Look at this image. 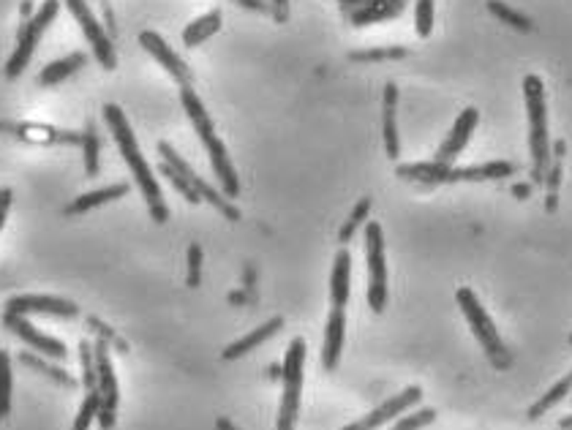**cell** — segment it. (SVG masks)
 <instances>
[{"label":"cell","mask_w":572,"mask_h":430,"mask_svg":"<svg viewBox=\"0 0 572 430\" xmlns=\"http://www.w3.org/2000/svg\"><path fill=\"white\" fill-rule=\"evenodd\" d=\"M99 412H101V393H99V390H88V395H85V401H82V409H79V415H77V420H74V428L77 430L90 428V423L99 417Z\"/></svg>","instance_id":"31"},{"label":"cell","mask_w":572,"mask_h":430,"mask_svg":"<svg viewBox=\"0 0 572 430\" xmlns=\"http://www.w3.org/2000/svg\"><path fill=\"white\" fill-rule=\"evenodd\" d=\"M395 109H398V87H395L392 82H387V85H384L381 137H384V150H387V159H392V161H398V159H400V137H398Z\"/></svg>","instance_id":"19"},{"label":"cell","mask_w":572,"mask_h":430,"mask_svg":"<svg viewBox=\"0 0 572 430\" xmlns=\"http://www.w3.org/2000/svg\"><path fill=\"white\" fill-rule=\"evenodd\" d=\"M57 11H60V0H44V3L38 5V11H36L33 16H27V22L19 27L16 46H14V52H11V57H8V63H5V77H8V79H16V77L27 68V63H30V57H33L38 41L44 38L47 27L55 22Z\"/></svg>","instance_id":"7"},{"label":"cell","mask_w":572,"mask_h":430,"mask_svg":"<svg viewBox=\"0 0 572 430\" xmlns=\"http://www.w3.org/2000/svg\"><path fill=\"white\" fill-rule=\"evenodd\" d=\"M104 123H107V128H109V134H112V139H115L120 156H123V161L129 164L131 178H134V183L140 186V191H142V197H145V202H148V208H151L153 220H156V223H167V220H170V210H167V205H164L161 186H159V180H156V175H153L148 159L142 156V150H140V145H137V137H134V131H131V123H129V118H126V112H123L118 104H107V107H104Z\"/></svg>","instance_id":"1"},{"label":"cell","mask_w":572,"mask_h":430,"mask_svg":"<svg viewBox=\"0 0 572 430\" xmlns=\"http://www.w3.org/2000/svg\"><path fill=\"white\" fill-rule=\"evenodd\" d=\"M129 194V183H115V186H104V189H96L90 194H82L77 197L63 213L66 215H77V213H88V210H96V208H104L109 202H118L120 197Z\"/></svg>","instance_id":"21"},{"label":"cell","mask_w":572,"mask_h":430,"mask_svg":"<svg viewBox=\"0 0 572 430\" xmlns=\"http://www.w3.org/2000/svg\"><path fill=\"white\" fill-rule=\"evenodd\" d=\"M8 313H22V316H55V319H77L79 308L71 300L63 297H49V294H19L5 302Z\"/></svg>","instance_id":"12"},{"label":"cell","mask_w":572,"mask_h":430,"mask_svg":"<svg viewBox=\"0 0 572 430\" xmlns=\"http://www.w3.org/2000/svg\"><path fill=\"white\" fill-rule=\"evenodd\" d=\"M161 175H164V178H167V180H170V183H172V186H175V189H178V191H181L183 197H186V200H189L191 205H199V202H202L199 191H196V189L191 186L189 180H186V178H183V175H181V172H178L175 167H170L167 161L161 164Z\"/></svg>","instance_id":"34"},{"label":"cell","mask_w":572,"mask_h":430,"mask_svg":"<svg viewBox=\"0 0 572 430\" xmlns=\"http://www.w3.org/2000/svg\"><path fill=\"white\" fill-rule=\"evenodd\" d=\"M273 14H276V19H286L289 16V0H273Z\"/></svg>","instance_id":"39"},{"label":"cell","mask_w":572,"mask_h":430,"mask_svg":"<svg viewBox=\"0 0 572 430\" xmlns=\"http://www.w3.org/2000/svg\"><path fill=\"white\" fill-rule=\"evenodd\" d=\"M347 341V308H333L325 327V343H322V368L336 371L344 354Z\"/></svg>","instance_id":"17"},{"label":"cell","mask_w":572,"mask_h":430,"mask_svg":"<svg viewBox=\"0 0 572 430\" xmlns=\"http://www.w3.org/2000/svg\"><path fill=\"white\" fill-rule=\"evenodd\" d=\"M366 264H369V305L374 313L387 308V256L381 223H366Z\"/></svg>","instance_id":"8"},{"label":"cell","mask_w":572,"mask_h":430,"mask_svg":"<svg viewBox=\"0 0 572 430\" xmlns=\"http://www.w3.org/2000/svg\"><path fill=\"white\" fill-rule=\"evenodd\" d=\"M526 118H529V153H532V183H543L551 167V134H548V101L546 85L537 74L524 79Z\"/></svg>","instance_id":"4"},{"label":"cell","mask_w":572,"mask_h":430,"mask_svg":"<svg viewBox=\"0 0 572 430\" xmlns=\"http://www.w3.org/2000/svg\"><path fill=\"white\" fill-rule=\"evenodd\" d=\"M414 30L420 38H428L433 33V0H417L414 5Z\"/></svg>","instance_id":"33"},{"label":"cell","mask_w":572,"mask_h":430,"mask_svg":"<svg viewBox=\"0 0 572 430\" xmlns=\"http://www.w3.org/2000/svg\"><path fill=\"white\" fill-rule=\"evenodd\" d=\"M559 428H572V417H565V420H559Z\"/></svg>","instance_id":"42"},{"label":"cell","mask_w":572,"mask_h":430,"mask_svg":"<svg viewBox=\"0 0 572 430\" xmlns=\"http://www.w3.org/2000/svg\"><path fill=\"white\" fill-rule=\"evenodd\" d=\"M565 142H556V156H551V167L546 172V189H548V197H546V210L554 213L556 205H559V183H562V161H565Z\"/></svg>","instance_id":"25"},{"label":"cell","mask_w":572,"mask_h":430,"mask_svg":"<svg viewBox=\"0 0 572 430\" xmlns=\"http://www.w3.org/2000/svg\"><path fill=\"white\" fill-rule=\"evenodd\" d=\"M221 22H224L221 8H213V11L202 14L199 19H193L189 27L183 30V44H186L189 49L199 46V44H204L210 36H215V33L221 30Z\"/></svg>","instance_id":"23"},{"label":"cell","mask_w":572,"mask_h":430,"mask_svg":"<svg viewBox=\"0 0 572 430\" xmlns=\"http://www.w3.org/2000/svg\"><path fill=\"white\" fill-rule=\"evenodd\" d=\"M455 302H458V308H461L466 324L472 327L477 343L483 346L488 363H491L494 368H499V371H507V368L513 365L510 349L504 346V341H502V335H499V330H496L491 313L483 308L480 297H477L469 286H461V289L455 292Z\"/></svg>","instance_id":"5"},{"label":"cell","mask_w":572,"mask_h":430,"mask_svg":"<svg viewBox=\"0 0 572 430\" xmlns=\"http://www.w3.org/2000/svg\"><path fill=\"white\" fill-rule=\"evenodd\" d=\"M140 44L145 46V52L178 82V85H191V68L186 66V60L159 36V33H153V30H145V33H140Z\"/></svg>","instance_id":"14"},{"label":"cell","mask_w":572,"mask_h":430,"mask_svg":"<svg viewBox=\"0 0 572 430\" xmlns=\"http://www.w3.org/2000/svg\"><path fill=\"white\" fill-rule=\"evenodd\" d=\"M22 16H33V8H30V0L22 3Z\"/></svg>","instance_id":"41"},{"label":"cell","mask_w":572,"mask_h":430,"mask_svg":"<svg viewBox=\"0 0 572 430\" xmlns=\"http://www.w3.org/2000/svg\"><path fill=\"white\" fill-rule=\"evenodd\" d=\"M532 194V189L529 186H515V197H521V200H526Z\"/></svg>","instance_id":"40"},{"label":"cell","mask_w":572,"mask_h":430,"mask_svg":"<svg viewBox=\"0 0 572 430\" xmlns=\"http://www.w3.org/2000/svg\"><path fill=\"white\" fill-rule=\"evenodd\" d=\"M79 365H82V387L96 390V354L88 341L79 343Z\"/></svg>","instance_id":"32"},{"label":"cell","mask_w":572,"mask_h":430,"mask_svg":"<svg viewBox=\"0 0 572 430\" xmlns=\"http://www.w3.org/2000/svg\"><path fill=\"white\" fill-rule=\"evenodd\" d=\"M352 60H395V57H406L403 46H387V49H366V52H352Z\"/></svg>","instance_id":"36"},{"label":"cell","mask_w":572,"mask_h":430,"mask_svg":"<svg viewBox=\"0 0 572 430\" xmlns=\"http://www.w3.org/2000/svg\"><path fill=\"white\" fill-rule=\"evenodd\" d=\"M19 363L22 365H27V368H33V371H38V374H44L47 379H52L55 384H60V387H77V379L68 374V371H63V368H55V365H49L47 360H41V357H36V354H30V352H22L19 354Z\"/></svg>","instance_id":"26"},{"label":"cell","mask_w":572,"mask_h":430,"mask_svg":"<svg viewBox=\"0 0 572 430\" xmlns=\"http://www.w3.org/2000/svg\"><path fill=\"white\" fill-rule=\"evenodd\" d=\"M477 123H480V112H477L474 107L463 109V112L458 115V120L452 123L450 134L444 137V142L439 145V150L433 153L431 161H436V164H452V161L466 150V145L472 142V134H474Z\"/></svg>","instance_id":"13"},{"label":"cell","mask_w":572,"mask_h":430,"mask_svg":"<svg viewBox=\"0 0 572 430\" xmlns=\"http://www.w3.org/2000/svg\"><path fill=\"white\" fill-rule=\"evenodd\" d=\"M93 354H96V390L101 393V409L115 412L120 401V390H118V376L112 368L109 346L104 343V338L93 343Z\"/></svg>","instance_id":"16"},{"label":"cell","mask_w":572,"mask_h":430,"mask_svg":"<svg viewBox=\"0 0 572 430\" xmlns=\"http://www.w3.org/2000/svg\"><path fill=\"white\" fill-rule=\"evenodd\" d=\"M570 395H572V371L565 376V379H559V382H556V384H554V387H551V390L529 409V420H543L554 406H559V404H562L565 398H570Z\"/></svg>","instance_id":"24"},{"label":"cell","mask_w":572,"mask_h":430,"mask_svg":"<svg viewBox=\"0 0 572 430\" xmlns=\"http://www.w3.org/2000/svg\"><path fill=\"white\" fill-rule=\"evenodd\" d=\"M66 8H68L71 16L77 19V25H79V30H82V36L88 38V44H90L96 60H99L107 71H115L118 57H115V49H112V41H109V36L104 33L101 22L96 19V14L90 11V5H88L85 0H66Z\"/></svg>","instance_id":"9"},{"label":"cell","mask_w":572,"mask_h":430,"mask_svg":"<svg viewBox=\"0 0 572 430\" xmlns=\"http://www.w3.org/2000/svg\"><path fill=\"white\" fill-rule=\"evenodd\" d=\"M281 327H284V319L281 316H276V319H270V322H265L262 327H256L254 333H248V335H243L240 341H234V343H229L226 349H224V360L226 363H232V360H240V357H245V354H251L254 349H259L265 341H270L276 333H281Z\"/></svg>","instance_id":"20"},{"label":"cell","mask_w":572,"mask_h":430,"mask_svg":"<svg viewBox=\"0 0 572 430\" xmlns=\"http://www.w3.org/2000/svg\"><path fill=\"white\" fill-rule=\"evenodd\" d=\"M181 104L189 115L191 126L202 142V148L207 150V159H210V167H213V175L221 186V191L229 197V200H237L240 197V180H237V172H234V164L226 153V145L221 142V137L215 134V126H213V118L207 115L204 104L199 101V96L193 93L191 85H181Z\"/></svg>","instance_id":"2"},{"label":"cell","mask_w":572,"mask_h":430,"mask_svg":"<svg viewBox=\"0 0 572 430\" xmlns=\"http://www.w3.org/2000/svg\"><path fill=\"white\" fill-rule=\"evenodd\" d=\"M202 283V248L196 242L189 245V286L196 289Z\"/></svg>","instance_id":"37"},{"label":"cell","mask_w":572,"mask_h":430,"mask_svg":"<svg viewBox=\"0 0 572 430\" xmlns=\"http://www.w3.org/2000/svg\"><path fill=\"white\" fill-rule=\"evenodd\" d=\"M82 161H85V175L96 178L99 175V159H101V139L96 134V126L90 123L88 131L82 134Z\"/></svg>","instance_id":"28"},{"label":"cell","mask_w":572,"mask_h":430,"mask_svg":"<svg viewBox=\"0 0 572 430\" xmlns=\"http://www.w3.org/2000/svg\"><path fill=\"white\" fill-rule=\"evenodd\" d=\"M485 5H488V11H491L499 22H504V25H510V27H515V30H521V33H532V30H535V22H532L526 14L515 11L513 5H507V3H502V0H488Z\"/></svg>","instance_id":"27"},{"label":"cell","mask_w":572,"mask_h":430,"mask_svg":"<svg viewBox=\"0 0 572 430\" xmlns=\"http://www.w3.org/2000/svg\"><path fill=\"white\" fill-rule=\"evenodd\" d=\"M422 401V390L420 387H406L403 393H398V395H392V398H387L384 404H380L371 415H366L363 420H358V423H352L349 430H374V428H381V425H387L390 420H398L403 412H409L414 404H420Z\"/></svg>","instance_id":"15"},{"label":"cell","mask_w":572,"mask_h":430,"mask_svg":"<svg viewBox=\"0 0 572 430\" xmlns=\"http://www.w3.org/2000/svg\"><path fill=\"white\" fill-rule=\"evenodd\" d=\"M352 294V253L341 248L333 259V272H330V302L333 308H347Z\"/></svg>","instance_id":"18"},{"label":"cell","mask_w":572,"mask_h":430,"mask_svg":"<svg viewBox=\"0 0 572 430\" xmlns=\"http://www.w3.org/2000/svg\"><path fill=\"white\" fill-rule=\"evenodd\" d=\"M11 200H14L11 189H0V229H3V223H5V215L11 210Z\"/></svg>","instance_id":"38"},{"label":"cell","mask_w":572,"mask_h":430,"mask_svg":"<svg viewBox=\"0 0 572 430\" xmlns=\"http://www.w3.org/2000/svg\"><path fill=\"white\" fill-rule=\"evenodd\" d=\"M436 420V412L433 409H420L414 415H406L403 420L395 423V430H414V428H425Z\"/></svg>","instance_id":"35"},{"label":"cell","mask_w":572,"mask_h":430,"mask_svg":"<svg viewBox=\"0 0 572 430\" xmlns=\"http://www.w3.org/2000/svg\"><path fill=\"white\" fill-rule=\"evenodd\" d=\"M400 180L422 183V186H447V183H483V180H504L515 175V164L510 161H488L477 167H452V164H400L395 169Z\"/></svg>","instance_id":"3"},{"label":"cell","mask_w":572,"mask_h":430,"mask_svg":"<svg viewBox=\"0 0 572 430\" xmlns=\"http://www.w3.org/2000/svg\"><path fill=\"white\" fill-rule=\"evenodd\" d=\"M369 213H371V200L369 197H363L358 205H355V210L352 215L347 218V223L341 226V231H338V240H341V245H347L355 234H358V229L369 220Z\"/></svg>","instance_id":"30"},{"label":"cell","mask_w":572,"mask_h":430,"mask_svg":"<svg viewBox=\"0 0 572 430\" xmlns=\"http://www.w3.org/2000/svg\"><path fill=\"white\" fill-rule=\"evenodd\" d=\"M159 153H161V159H164V161H167L170 167H175V169H178V172H181V175H183V178L189 180L191 186H193V189L199 191V197H202L204 202H210V205H213V208H215L218 213L226 215L229 220H240V210H237V208L232 205V202H226L229 197H226L224 191H215V189H213V186H210L207 180H202V178H199V175H196V172L191 169L189 161H183V159L178 156V150H175V148H172L170 142H159Z\"/></svg>","instance_id":"10"},{"label":"cell","mask_w":572,"mask_h":430,"mask_svg":"<svg viewBox=\"0 0 572 430\" xmlns=\"http://www.w3.org/2000/svg\"><path fill=\"white\" fill-rule=\"evenodd\" d=\"M303 368H306V341L303 338H292L286 357H284V368H281V384H284V395H281V409H278V430H292L297 417H300V398H303Z\"/></svg>","instance_id":"6"},{"label":"cell","mask_w":572,"mask_h":430,"mask_svg":"<svg viewBox=\"0 0 572 430\" xmlns=\"http://www.w3.org/2000/svg\"><path fill=\"white\" fill-rule=\"evenodd\" d=\"M11 354L0 349V420L11 415V393H14V379H11Z\"/></svg>","instance_id":"29"},{"label":"cell","mask_w":572,"mask_h":430,"mask_svg":"<svg viewBox=\"0 0 572 430\" xmlns=\"http://www.w3.org/2000/svg\"><path fill=\"white\" fill-rule=\"evenodd\" d=\"M85 63H88V55H85V52H71V55L60 57V60H55V63L44 66V71L38 74V85H41V87H55V85H60L63 79H68L71 74L82 71Z\"/></svg>","instance_id":"22"},{"label":"cell","mask_w":572,"mask_h":430,"mask_svg":"<svg viewBox=\"0 0 572 430\" xmlns=\"http://www.w3.org/2000/svg\"><path fill=\"white\" fill-rule=\"evenodd\" d=\"M3 324H5V330H11L19 341H25L33 352H38L41 357H47V360H66L68 357V346L63 343V341H57V338H52V335H47V333H41L38 327H33L30 322H27V316H22V313H3Z\"/></svg>","instance_id":"11"},{"label":"cell","mask_w":572,"mask_h":430,"mask_svg":"<svg viewBox=\"0 0 572 430\" xmlns=\"http://www.w3.org/2000/svg\"><path fill=\"white\" fill-rule=\"evenodd\" d=\"M570 343H572V335H570Z\"/></svg>","instance_id":"43"}]
</instances>
